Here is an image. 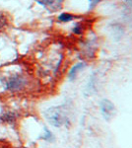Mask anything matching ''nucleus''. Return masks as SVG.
Segmentation results:
<instances>
[{"mask_svg": "<svg viewBox=\"0 0 132 148\" xmlns=\"http://www.w3.org/2000/svg\"><path fill=\"white\" fill-rule=\"evenodd\" d=\"M76 16L73 15V14L69 13V12H62L60 15L58 16V21L59 22H62V23H68V22H71L75 19Z\"/></svg>", "mask_w": 132, "mask_h": 148, "instance_id": "nucleus-7", "label": "nucleus"}, {"mask_svg": "<svg viewBox=\"0 0 132 148\" xmlns=\"http://www.w3.org/2000/svg\"><path fill=\"white\" fill-rule=\"evenodd\" d=\"M38 3L44 6L50 11H56L62 7L64 0H37Z\"/></svg>", "mask_w": 132, "mask_h": 148, "instance_id": "nucleus-4", "label": "nucleus"}, {"mask_svg": "<svg viewBox=\"0 0 132 148\" xmlns=\"http://www.w3.org/2000/svg\"><path fill=\"white\" fill-rule=\"evenodd\" d=\"M17 121V114L11 111H4L0 113V123L7 125H14Z\"/></svg>", "mask_w": 132, "mask_h": 148, "instance_id": "nucleus-5", "label": "nucleus"}, {"mask_svg": "<svg viewBox=\"0 0 132 148\" xmlns=\"http://www.w3.org/2000/svg\"><path fill=\"white\" fill-rule=\"evenodd\" d=\"M100 110L102 116L107 121H109L112 120V118L116 114V107L114 103L107 99H103L100 103Z\"/></svg>", "mask_w": 132, "mask_h": 148, "instance_id": "nucleus-3", "label": "nucleus"}, {"mask_svg": "<svg viewBox=\"0 0 132 148\" xmlns=\"http://www.w3.org/2000/svg\"><path fill=\"white\" fill-rule=\"evenodd\" d=\"M8 21H7V17L3 14H0V31H2L3 29L6 28Z\"/></svg>", "mask_w": 132, "mask_h": 148, "instance_id": "nucleus-10", "label": "nucleus"}, {"mask_svg": "<svg viewBox=\"0 0 132 148\" xmlns=\"http://www.w3.org/2000/svg\"><path fill=\"white\" fill-rule=\"evenodd\" d=\"M40 138H42V139H44V140H45V141H49V142L53 141V139H54L53 134L51 133V131H49V130H47V128H45V127H44V134L40 136Z\"/></svg>", "mask_w": 132, "mask_h": 148, "instance_id": "nucleus-8", "label": "nucleus"}, {"mask_svg": "<svg viewBox=\"0 0 132 148\" xmlns=\"http://www.w3.org/2000/svg\"><path fill=\"white\" fill-rule=\"evenodd\" d=\"M72 32L75 35H81L83 33V25L81 23L76 24L73 27V29H72Z\"/></svg>", "mask_w": 132, "mask_h": 148, "instance_id": "nucleus-9", "label": "nucleus"}, {"mask_svg": "<svg viewBox=\"0 0 132 148\" xmlns=\"http://www.w3.org/2000/svg\"><path fill=\"white\" fill-rule=\"evenodd\" d=\"M85 67H86V64L84 63V62H78V63H76L75 65L72 66V68L70 69V71H69L68 78L71 81L75 80L76 77L78 76V73L80 72V71H82L83 69H85Z\"/></svg>", "mask_w": 132, "mask_h": 148, "instance_id": "nucleus-6", "label": "nucleus"}, {"mask_svg": "<svg viewBox=\"0 0 132 148\" xmlns=\"http://www.w3.org/2000/svg\"><path fill=\"white\" fill-rule=\"evenodd\" d=\"M4 89L8 92H19L25 89L28 85V80L22 74H13L7 77L3 82Z\"/></svg>", "mask_w": 132, "mask_h": 148, "instance_id": "nucleus-2", "label": "nucleus"}, {"mask_svg": "<svg viewBox=\"0 0 132 148\" xmlns=\"http://www.w3.org/2000/svg\"><path fill=\"white\" fill-rule=\"evenodd\" d=\"M44 118L54 127H61L69 123L68 112L63 106L50 107L44 112Z\"/></svg>", "mask_w": 132, "mask_h": 148, "instance_id": "nucleus-1", "label": "nucleus"}]
</instances>
